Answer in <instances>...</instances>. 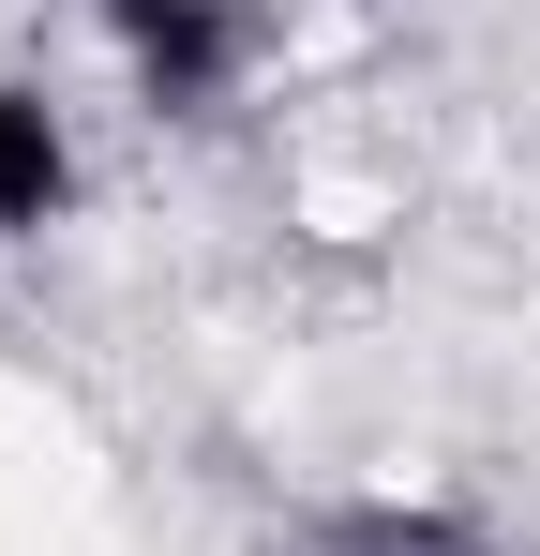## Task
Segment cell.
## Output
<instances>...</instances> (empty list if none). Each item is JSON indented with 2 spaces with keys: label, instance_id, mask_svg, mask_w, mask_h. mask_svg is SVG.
Wrapping results in <instances>:
<instances>
[{
  "label": "cell",
  "instance_id": "obj_1",
  "mask_svg": "<svg viewBox=\"0 0 540 556\" xmlns=\"http://www.w3.org/2000/svg\"><path fill=\"white\" fill-rule=\"evenodd\" d=\"M90 15H105V46L136 61L151 105H226V76H241V0H90Z\"/></svg>",
  "mask_w": 540,
  "mask_h": 556
},
{
  "label": "cell",
  "instance_id": "obj_2",
  "mask_svg": "<svg viewBox=\"0 0 540 556\" xmlns=\"http://www.w3.org/2000/svg\"><path fill=\"white\" fill-rule=\"evenodd\" d=\"M61 195H76V136H61V105L0 76V226H61Z\"/></svg>",
  "mask_w": 540,
  "mask_h": 556
},
{
  "label": "cell",
  "instance_id": "obj_3",
  "mask_svg": "<svg viewBox=\"0 0 540 556\" xmlns=\"http://www.w3.org/2000/svg\"><path fill=\"white\" fill-rule=\"evenodd\" d=\"M331 556H496V542L436 496H360V511H331Z\"/></svg>",
  "mask_w": 540,
  "mask_h": 556
}]
</instances>
